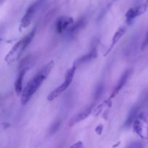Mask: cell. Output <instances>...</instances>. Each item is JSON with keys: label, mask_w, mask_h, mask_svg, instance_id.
<instances>
[{"label": "cell", "mask_w": 148, "mask_h": 148, "mask_svg": "<svg viewBox=\"0 0 148 148\" xmlns=\"http://www.w3.org/2000/svg\"><path fill=\"white\" fill-rule=\"evenodd\" d=\"M92 107H93L92 106L88 107L86 109L84 110L83 111H82L81 113H79L77 115H76L75 117H73V118L71 119V121H69V126H70V127L74 126L75 124H76L77 123L79 122V121H82V120H84L85 119H86L87 117L90 114L91 111H92Z\"/></svg>", "instance_id": "obj_9"}, {"label": "cell", "mask_w": 148, "mask_h": 148, "mask_svg": "<svg viewBox=\"0 0 148 148\" xmlns=\"http://www.w3.org/2000/svg\"><path fill=\"white\" fill-rule=\"evenodd\" d=\"M145 7L146 8H148V0H146V1H145Z\"/></svg>", "instance_id": "obj_15"}, {"label": "cell", "mask_w": 148, "mask_h": 148, "mask_svg": "<svg viewBox=\"0 0 148 148\" xmlns=\"http://www.w3.org/2000/svg\"><path fill=\"white\" fill-rule=\"evenodd\" d=\"M85 21H86V20H85V18H80L77 23H75V24L73 23V24L71 25V27L66 30V32H67V33L69 32V33H72H72H75L76 32L79 31L81 28H82V27L85 26Z\"/></svg>", "instance_id": "obj_12"}, {"label": "cell", "mask_w": 148, "mask_h": 148, "mask_svg": "<svg viewBox=\"0 0 148 148\" xmlns=\"http://www.w3.org/2000/svg\"><path fill=\"white\" fill-rule=\"evenodd\" d=\"M148 46V30L147 31V33H146V35H145V40L144 41H143V45H142V49H145V48H147Z\"/></svg>", "instance_id": "obj_14"}, {"label": "cell", "mask_w": 148, "mask_h": 148, "mask_svg": "<svg viewBox=\"0 0 148 148\" xmlns=\"http://www.w3.org/2000/svg\"><path fill=\"white\" fill-rule=\"evenodd\" d=\"M35 33H36V27L14 44V46L12 48V49L9 51V53H7L5 59H4V60L7 64L14 63L21 57L23 52L25 51L26 48L29 46L30 42L33 40Z\"/></svg>", "instance_id": "obj_2"}, {"label": "cell", "mask_w": 148, "mask_h": 148, "mask_svg": "<svg viewBox=\"0 0 148 148\" xmlns=\"http://www.w3.org/2000/svg\"><path fill=\"white\" fill-rule=\"evenodd\" d=\"M74 23L72 17L67 16H63L59 17L56 23V31L58 33H62L66 31Z\"/></svg>", "instance_id": "obj_5"}, {"label": "cell", "mask_w": 148, "mask_h": 148, "mask_svg": "<svg viewBox=\"0 0 148 148\" xmlns=\"http://www.w3.org/2000/svg\"><path fill=\"white\" fill-rule=\"evenodd\" d=\"M132 72V70L130 69H127V70H126L125 72L122 74L121 78H120L119 80L118 83L116 84V87L114 88V90H113L112 93H111V98H114V96H116V95L119 93V92L121 90V88L124 86V85L126 84V82H127L129 77H130V76L131 75Z\"/></svg>", "instance_id": "obj_7"}, {"label": "cell", "mask_w": 148, "mask_h": 148, "mask_svg": "<svg viewBox=\"0 0 148 148\" xmlns=\"http://www.w3.org/2000/svg\"><path fill=\"white\" fill-rule=\"evenodd\" d=\"M139 112V108L138 107H134L132 108V110L131 111L130 114H129V116L127 118V121H126V126H130L132 124V123L136 119V118L137 117Z\"/></svg>", "instance_id": "obj_13"}, {"label": "cell", "mask_w": 148, "mask_h": 148, "mask_svg": "<svg viewBox=\"0 0 148 148\" xmlns=\"http://www.w3.org/2000/svg\"><path fill=\"white\" fill-rule=\"evenodd\" d=\"M27 67H23L20 69V72L19 73L17 79H16L15 83H14V90H15V92L18 96H20L23 91V82L24 77L25 75L26 72L27 70Z\"/></svg>", "instance_id": "obj_8"}, {"label": "cell", "mask_w": 148, "mask_h": 148, "mask_svg": "<svg viewBox=\"0 0 148 148\" xmlns=\"http://www.w3.org/2000/svg\"><path fill=\"white\" fill-rule=\"evenodd\" d=\"M126 30H127V27H126L125 26H122V27H119V28L117 30V31L116 32L115 34H114V36H113L112 41H111V46H110L108 51L106 52V55L108 53H109V52L112 50L113 48L116 46V44L119 41L120 39H121V38L123 37V36L125 34Z\"/></svg>", "instance_id": "obj_10"}, {"label": "cell", "mask_w": 148, "mask_h": 148, "mask_svg": "<svg viewBox=\"0 0 148 148\" xmlns=\"http://www.w3.org/2000/svg\"><path fill=\"white\" fill-rule=\"evenodd\" d=\"M54 66V62L50 61L48 64L40 69V70L29 81L21 93V104L23 106L26 105L29 102L33 95L36 93L39 88L41 86L42 83L47 78L48 75L51 72Z\"/></svg>", "instance_id": "obj_1"}, {"label": "cell", "mask_w": 148, "mask_h": 148, "mask_svg": "<svg viewBox=\"0 0 148 148\" xmlns=\"http://www.w3.org/2000/svg\"><path fill=\"white\" fill-rule=\"evenodd\" d=\"M146 10H147V8L145 7V4L141 6H138V7L130 8V10L127 11V12L126 13V19H127V23L131 24L132 22L136 17L141 15V14H143Z\"/></svg>", "instance_id": "obj_6"}, {"label": "cell", "mask_w": 148, "mask_h": 148, "mask_svg": "<svg viewBox=\"0 0 148 148\" xmlns=\"http://www.w3.org/2000/svg\"><path fill=\"white\" fill-rule=\"evenodd\" d=\"M75 70H76V66L73 65V66H72L70 69H69L66 71V74H65V77L64 82L61 84L58 88H56V89L53 90L52 92H51L48 95V101H53V100L56 99V98H58L62 92H64L66 90V88H67L70 85V84L72 83V79H73L74 76H75Z\"/></svg>", "instance_id": "obj_3"}, {"label": "cell", "mask_w": 148, "mask_h": 148, "mask_svg": "<svg viewBox=\"0 0 148 148\" xmlns=\"http://www.w3.org/2000/svg\"><path fill=\"white\" fill-rule=\"evenodd\" d=\"M43 2V0H37L34 3L31 4L26 10V12L25 13L24 16L21 19L20 24V30L21 31L23 29L26 28L31 23V20L33 17H34L35 14L38 11L40 7L41 6L42 3Z\"/></svg>", "instance_id": "obj_4"}, {"label": "cell", "mask_w": 148, "mask_h": 148, "mask_svg": "<svg viewBox=\"0 0 148 148\" xmlns=\"http://www.w3.org/2000/svg\"><path fill=\"white\" fill-rule=\"evenodd\" d=\"M97 56V52L95 49L91 51L90 53H88V54L85 55V56H82V57L79 58L78 60H77L76 62H75L74 65L75 66H79V65L82 64H85L86 62H90V60H92V59L95 58Z\"/></svg>", "instance_id": "obj_11"}]
</instances>
